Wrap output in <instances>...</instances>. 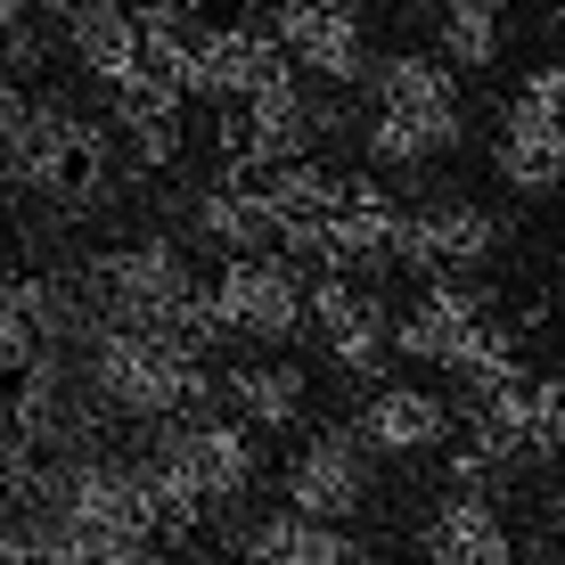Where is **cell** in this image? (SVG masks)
<instances>
[{"instance_id": "cell-1", "label": "cell", "mask_w": 565, "mask_h": 565, "mask_svg": "<svg viewBox=\"0 0 565 565\" xmlns=\"http://www.w3.org/2000/svg\"><path fill=\"white\" fill-rule=\"evenodd\" d=\"M115 131L90 124L74 99L57 90H0V189L9 198L50 205L57 222L107 205L115 198Z\"/></svg>"}, {"instance_id": "cell-2", "label": "cell", "mask_w": 565, "mask_h": 565, "mask_svg": "<svg viewBox=\"0 0 565 565\" xmlns=\"http://www.w3.org/2000/svg\"><path fill=\"white\" fill-rule=\"evenodd\" d=\"M83 296H90V320H107V328H140V337H181V344H198V353H213L222 344V328H213V296H205V279L189 270V255L172 238H115L99 246L83 270Z\"/></svg>"}, {"instance_id": "cell-3", "label": "cell", "mask_w": 565, "mask_h": 565, "mask_svg": "<svg viewBox=\"0 0 565 565\" xmlns=\"http://www.w3.org/2000/svg\"><path fill=\"white\" fill-rule=\"evenodd\" d=\"M74 369H83L90 402H99L107 418L124 426H181L198 418L213 394H222V377H213V353H198V344L181 337H140V328H90L83 353H74Z\"/></svg>"}, {"instance_id": "cell-4", "label": "cell", "mask_w": 565, "mask_h": 565, "mask_svg": "<svg viewBox=\"0 0 565 565\" xmlns=\"http://www.w3.org/2000/svg\"><path fill=\"white\" fill-rule=\"evenodd\" d=\"M42 516H57L66 533H90V541H148V550H156V516H148L140 459H124V451L57 459L50 483H42Z\"/></svg>"}, {"instance_id": "cell-5", "label": "cell", "mask_w": 565, "mask_h": 565, "mask_svg": "<svg viewBox=\"0 0 565 565\" xmlns=\"http://www.w3.org/2000/svg\"><path fill=\"white\" fill-rule=\"evenodd\" d=\"M492 172L516 189V198H550V189L565 181V57L533 66L516 83V99L500 107Z\"/></svg>"}, {"instance_id": "cell-6", "label": "cell", "mask_w": 565, "mask_h": 565, "mask_svg": "<svg viewBox=\"0 0 565 565\" xmlns=\"http://www.w3.org/2000/svg\"><path fill=\"white\" fill-rule=\"evenodd\" d=\"M148 451L164 459V467H181L189 492H198L213 516L238 509V500L255 492V476H263V443L246 435L230 411H198V418H181V426H156Z\"/></svg>"}, {"instance_id": "cell-7", "label": "cell", "mask_w": 565, "mask_h": 565, "mask_svg": "<svg viewBox=\"0 0 565 565\" xmlns=\"http://www.w3.org/2000/svg\"><path fill=\"white\" fill-rule=\"evenodd\" d=\"M279 492H287V516L344 524V516L369 509V492H377V459H369V443L353 426H320V435H303L296 451H287Z\"/></svg>"}, {"instance_id": "cell-8", "label": "cell", "mask_w": 565, "mask_h": 565, "mask_svg": "<svg viewBox=\"0 0 565 565\" xmlns=\"http://www.w3.org/2000/svg\"><path fill=\"white\" fill-rule=\"evenodd\" d=\"M213 296V328L238 344H287L303 328V303H311V279L279 255H246V263H222L205 279Z\"/></svg>"}, {"instance_id": "cell-9", "label": "cell", "mask_w": 565, "mask_h": 565, "mask_svg": "<svg viewBox=\"0 0 565 565\" xmlns=\"http://www.w3.org/2000/svg\"><path fill=\"white\" fill-rule=\"evenodd\" d=\"M328 131L320 99H311V83H270L263 99L230 107L222 115V148H230V172H255V181H270V172L287 164H311V140Z\"/></svg>"}, {"instance_id": "cell-10", "label": "cell", "mask_w": 565, "mask_h": 565, "mask_svg": "<svg viewBox=\"0 0 565 565\" xmlns=\"http://www.w3.org/2000/svg\"><path fill=\"white\" fill-rule=\"evenodd\" d=\"M270 33H279L287 66L311 74V90H344L377 74V57H369V17L344 9V0H287V9H270Z\"/></svg>"}, {"instance_id": "cell-11", "label": "cell", "mask_w": 565, "mask_h": 565, "mask_svg": "<svg viewBox=\"0 0 565 565\" xmlns=\"http://www.w3.org/2000/svg\"><path fill=\"white\" fill-rule=\"evenodd\" d=\"M303 328L328 353V369H344V377H377V369L394 361V311L369 296L361 279H344V270H320V279H311Z\"/></svg>"}, {"instance_id": "cell-12", "label": "cell", "mask_w": 565, "mask_h": 565, "mask_svg": "<svg viewBox=\"0 0 565 565\" xmlns=\"http://www.w3.org/2000/svg\"><path fill=\"white\" fill-rule=\"evenodd\" d=\"M500 213H483L476 198H426V205H402V270L418 279H467L500 255Z\"/></svg>"}, {"instance_id": "cell-13", "label": "cell", "mask_w": 565, "mask_h": 565, "mask_svg": "<svg viewBox=\"0 0 565 565\" xmlns=\"http://www.w3.org/2000/svg\"><path fill=\"white\" fill-rule=\"evenodd\" d=\"M492 320H500V311H492L483 287H467V279H426L418 296H411V311L394 320V353L418 361V369H459Z\"/></svg>"}, {"instance_id": "cell-14", "label": "cell", "mask_w": 565, "mask_h": 565, "mask_svg": "<svg viewBox=\"0 0 565 565\" xmlns=\"http://www.w3.org/2000/svg\"><path fill=\"white\" fill-rule=\"evenodd\" d=\"M57 42H66L74 74H83V83H99L107 99L148 74L140 9H124V0H66V9H57Z\"/></svg>"}, {"instance_id": "cell-15", "label": "cell", "mask_w": 565, "mask_h": 565, "mask_svg": "<svg viewBox=\"0 0 565 565\" xmlns=\"http://www.w3.org/2000/svg\"><path fill=\"white\" fill-rule=\"evenodd\" d=\"M189 238L213 246L222 263H246V255H270V181L255 172H213V181L189 198Z\"/></svg>"}, {"instance_id": "cell-16", "label": "cell", "mask_w": 565, "mask_h": 565, "mask_svg": "<svg viewBox=\"0 0 565 565\" xmlns=\"http://www.w3.org/2000/svg\"><path fill=\"white\" fill-rule=\"evenodd\" d=\"M451 426H459V411L435 385H377V394L361 402L353 435L369 443V459H426V451L451 443Z\"/></svg>"}, {"instance_id": "cell-17", "label": "cell", "mask_w": 565, "mask_h": 565, "mask_svg": "<svg viewBox=\"0 0 565 565\" xmlns=\"http://www.w3.org/2000/svg\"><path fill=\"white\" fill-rule=\"evenodd\" d=\"M287 50H279V33L270 25H246V17H230V25H213V50H205V90L198 99L213 107H246V99H263L270 83H287Z\"/></svg>"}, {"instance_id": "cell-18", "label": "cell", "mask_w": 565, "mask_h": 565, "mask_svg": "<svg viewBox=\"0 0 565 565\" xmlns=\"http://www.w3.org/2000/svg\"><path fill=\"white\" fill-rule=\"evenodd\" d=\"M107 131L140 172H164L172 156H181V140H189V99L172 83H156V74H140L131 90L107 99Z\"/></svg>"}, {"instance_id": "cell-19", "label": "cell", "mask_w": 565, "mask_h": 565, "mask_svg": "<svg viewBox=\"0 0 565 565\" xmlns=\"http://www.w3.org/2000/svg\"><path fill=\"white\" fill-rule=\"evenodd\" d=\"M222 411L246 426V435H287V426L311 418V377L279 353H255L238 369H222Z\"/></svg>"}, {"instance_id": "cell-20", "label": "cell", "mask_w": 565, "mask_h": 565, "mask_svg": "<svg viewBox=\"0 0 565 565\" xmlns=\"http://www.w3.org/2000/svg\"><path fill=\"white\" fill-rule=\"evenodd\" d=\"M418 541H426V565H516V533L500 516V500H483V492L435 500Z\"/></svg>"}, {"instance_id": "cell-21", "label": "cell", "mask_w": 565, "mask_h": 565, "mask_svg": "<svg viewBox=\"0 0 565 565\" xmlns=\"http://www.w3.org/2000/svg\"><path fill=\"white\" fill-rule=\"evenodd\" d=\"M238 565H369V541L344 533V524H303L270 509L238 533Z\"/></svg>"}, {"instance_id": "cell-22", "label": "cell", "mask_w": 565, "mask_h": 565, "mask_svg": "<svg viewBox=\"0 0 565 565\" xmlns=\"http://www.w3.org/2000/svg\"><path fill=\"white\" fill-rule=\"evenodd\" d=\"M140 42H148V74H156V83H172L181 99L205 90V50H213V17L205 9H189V0H156V9H140Z\"/></svg>"}, {"instance_id": "cell-23", "label": "cell", "mask_w": 565, "mask_h": 565, "mask_svg": "<svg viewBox=\"0 0 565 565\" xmlns=\"http://www.w3.org/2000/svg\"><path fill=\"white\" fill-rule=\"evenodd\" d=\"M467 140V99L459 107H369L361 124V148L377 164H435Z\"/></svg>"}, {"instance_id": "cell-24", "label": "cell", "mask_w": 565, "mask_h": 565, "mask_svg": "<svg viewBox=\"0 0 565 565\" xmlns=\"http://www.w3.org/2000/svg\"><path fill=\"white\" fill-rule=\"evenodd\" d=\"M385 263H402V205L385 198L377 181H361L353 172V189H344V213H337V246H328V270H385Z\"/></svg>"}, {"instance_id": "cell-25", "label": "cell", "mask_w": 565, "mask_h": 565, "mask_svg": "<svg viewBox=\"0 0 565 565\" xmlns=\"http://www.w3.org/2000/svg\"><path fill=\"white\" fill-rule=\"evenodd\" d=\"M500 50H509V9H492V0H451V9H435V57L451 74H492Z\"/></svg>"}, {"instance_id": "cell-26", "label": "cell", "mask_w": 565, "mask_h": 565, "mask_svg": "<svg viewBox=\"0 0 565 565\" xmlns=\"http://www.w3.org/2000/svg\"><path fill=\"white\" fill-rule=\"evenodd\" d=\"M369 107H459V74L426 50H394L369 74Z\"/></svg>"}, {"instance_id": "cell-27", "label": "cell", "mask_w": 565, "mask_h": 565, "mask_svg": "<svg viewBox=\"0 0 565 565\" xmlns=\"http://www.w3.org/2000/svg\"><path fill=\"white\" fill-rule=\"evenodd\" d=\"M516 459L524 467L565 459V377H533V402H524V426H516Z\"/></svg>"}, {"instance_id": "cell-28", "label": "cell", "mask_w": 565, "mask_h": 565, "mask_svg": "<svg viewBox=\"0 0 565 565\" xmlns=\"http://www.w3.org/2000/svg\"><path fill=\"white\" fill-rule=\"evenodd\" d=\"M42 483H50V459H33L25 443H0V524L42 509Z\"/></svg>"}, {"instance_id": "cell-29", "label": "cell", "mask_w": 565, "mask_h": 565, "mask_svg": "<svg viewBox=\"0 0 565 565\" xmlns=\"http://www.w3.org/2000/svg\"><path fill=\"white\" fill-rule=\"evenodd\" d=\"M0 287H9V279H0Z\"/></svg>"}]
</instances>
